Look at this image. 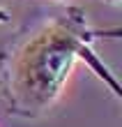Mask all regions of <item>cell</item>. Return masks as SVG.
<instances>
[{
  "label": "cell",
  "instance_id": "obj_1",
  "mask_svg": "<svg viewBox=\"0 0 122 127\" xmlns=\"http://www.w3.org/2000/svg\"><path fill=\"white\" fill-rule=\"evenodd\" d=\"M99 37L81 7H67L39 28L0 46V104L9 116L39 118L55 104L74 65L85 60L115 97H122L115 76L92 51Z\"/></svg>",
  "mask_w": 122,
  "mask_h": 127
},
{
  "label": "cell",
  "instance_id": "obj_2",
  "mask_svg": "<svg viewBox=\"0 0 122 127\" xmlns=\"http://www.w3.org/2000/svg\"><path fill=\"white\" fill-rule=\"evenodd\" d=\"M108 2H120V0H108Z\"/></svg>",
  "mask_w": 122,
  "mask_h": 127
},
{
  "label": "cell",
  "instance_id": "obj_3",
  "mask_svg": "<svg viewBox=\"0 0 122 127\" xmlns=\"http://www.w3.org/2000/svg\"><path fill=\"white\" fill-rule=\"evenodd\" d=\"M55 2H58V0H55Z\"/></svg>",
  "mask_w": 122,
  "mask_h": 127
}]
</instances>
